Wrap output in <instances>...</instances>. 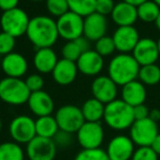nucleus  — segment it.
I'll return each mask as SVG.
<instances>
[{"label":"nucleus","mask_w":160,"mask_h":160,"mask_svg":"<svg viewBox=\"0 0 160 160\" xmlns=\"http://www.w3.org/2000/svg\"><path fill=\"white\" fill-rule=\"evenodd\" d=\"M25 35L36 48L53 47L59 38L56 21L49 16H35L32 18Z\"/></svg>","instance_id":"1"},{"label":"nucleus","mask_w":160,"mask_h":160,"mask_svg":"<svg viewBox=\"0 0 160 160\" xmlns=\"http://www.w3.org/2000/svg\"><path fill=\"white\" fill-rule=\"evenodd\" d=\"M139 64L132 54L118 53L112 57L108 65V76L120 87L138 78Z\"/></svg>","instance_id":"2"},{"label":"nucleus","mask_w":160,"mask_h":160,"mask_svg":"<svg viewBox=\"0 0 160 160\" xmlns=\"http://www.w3.org/2000/svg\"><path fill=\"white\" fill-rule=\"evenodd\" d=\"M103 120L105 124L114 131L129 129L132 124L135 122L134 109L122 99H115L105 104Z\"/></svg>","instance_id":"3"},{"label":"nucleus","mask_w":160,"mask_h":160,"mask_svg":"<svg viewBox=\"0 0 160 160\" xmlns=\"http://www.w3.org/2000/svg\"><path fill=\"white\" fill-rule=\"evenodd\" d=\"M31 91L22 78L6 77L0 80V99L9 105L28 103Z\"/></svg>","instance_id":"4"},{"label":"nucleus","mask_w":160,"mask_h":160,"mask_svg":"<svg viewBox=\"0 0 160 160\" xmlns=\"http://www.w3.org/2000/svg\"><path fill=\"white\" fill-rule=\"evenodd\" d=\"M30 20L29 14L22 8L18 7L2 12L0 17V27L2 32L18 38L27 33Z\"/></svg>","instance_id":"5"},{"label":"nucleus","mask_w":160,"mask_h":160,"mask_svg":"<svg viewBox=\"0 0 160 160\" xmlns=\"http://www.w3.org/2000/svg\"><path fill=\"white\" fill-rule=\"evenodd\" d=\"M159 134L158 123L150 118L135 120V122L129 127V137L138 147L151 146L155 138Z\"/></svg>","instance_id":"6"},{"label":"nucleus","mask_w":160,"mask_h":160,"mask_svg":"<svg viewBox=\"0 0 160 160\" xmlns=\"http://www.w3.org/2000/svg\"><path fill=\"white\" fill-rule=\"evenodd\" d=\"M56 122L60 131L75 134L86 122L81 109L73 104H65L56 111Z\"/></svg>","instance_id":"7"},{"label":"nucleus","mask_w":160,"mask_h":160,"mask_svg":"<svg viewBox=\"0 0 160 160\" xmlns=\"http://www.w3.org/2000/svg\"><path fill=\"white\" fill-rule=\"evenodd\" d=\"M56 24L59 38L67 42L83 36V18L70 10L57 18Z\"/></svg>","instance_id":"8"},{"label":"nucleus","mask_w":160,"mask_h":160,"mask_svg":"<svg viewBox=\"0 0 160 160\" xmlns=\"http://www.w3.org/2000/svg\"><path fill=\"white\" fill-rule=\"evenodd\" d=\"M76 134L82 149L100 148L104 139V129L101 122H85Z\"/></svg>","instance_id":"9"},{"label":"nucleus","mask_w":160,"mask_h":160,"mask_svg":"<svg viewBox=\"0 0 160 160\" xmlns=\"http://www.w3.org/2000/svg\"><path fill=\"white\" fill-rule=\"evenodd\" d=\"M9 133L13 142L29 144L36 136L35 121L29 115L16 116L9 125Z\"/></svg>","instance_id":"10"},{"label":"nucleus","mask_w":160,"mask_h":160,"mask_svg":"<svg viewBox=\"0 0 160 160\" xmlns=\"http://www.w3.org/2000/svg\"><path fill=\"white\" fill-rule=\"evenodd\" d=\"M57 146L51 138L35 136L27 144V156L29 160H54Z\"/></svg>","instance_id":"11"},{"label":"nucleus","mask_w":160,"mask_h":160,"mask_svg":"<svg viewBox=\"0 0 160 160\" xmlns=\"http://www.w3.org/2000/svg\"><path fill=\"white\" fill-rule=\"evenodd\" d=\"M91 93L94 99L108 104L118 99V86L108 75L97 76L91 83Z\"/></svg>","instance_id":"12"},{"label":"nucleus","mask_w":160,"mask_h":160,"mask_svg":"<svg viewBox=\"0 0 160 160\" xmlns=\"http://www.w3.org/2000/svg\"><path fill=\"white\" fill-rule=\"evenodd\" d=\"M132 55L139 66L157 64V60L160 57L157 41L151 38H140L132 52Z\"/></svg>","instance_id":"13"},{"label":"nucleus","mask_w":160,"mask_h":160,"mask_svg":"<svg viewBox=\"0 0 160 160\" xmlns=\"http://www.w3.org/2000/svg\"><path fill=\"white\" fill-rule=\"evenodd\" d=\"M105 151L110 160H131L135 151V144L129 136L116 135L109 142Z\"/></svg>","instance_id":"14"},{"label":"nucleus","mask_w":160,"mask_h":160,"mask_svg":"<svg viewBox=\"0 0 160 160\" xmlns=\"http://www.w3.org/2000/svg\"><path fill=\"white\" fill-rule=\"evenodd\" d=\"M112 38L118 53L132 54L136 44L140 40V36L138 30L134 25H129V27H118L112 35Z\"/></svg>","instance_id":"15"},{"label":"nucleus","mask_w":160,"mask_h":160,"mask_svg":"<svg viewBox=\"0 0 160 160\" xmlns=\"http://www.w3.org/2000/svg\"><path fill=\"white\" fill-rule=\"evenodd\" d=\"M108 28L107 17L96 11L83 18V36L90 42H96L107 35Z\"/></svg>","instance_id":"16"},{"label":"nucleus","mask_w":160,"mask_h":160,"mask_svg":"<svg viewBox=\"0 0 160 160\" xmlns=\"http://www.w3.org/2000/svg\"><path fill=\"white\" fill-rule=\"evenodd\" d=\"M76 64L79 72L90 77H96L104 68V57L94 49H88L80 55Z\"/></svg>","instance_id":"17"},{"label":"nucleus","mask_w":160,"mask_h":160,"mask_svg":"<svg viewBox=\"0 0 160 160\" xmlns=\"http://www.w3.org/2000/svg\"><path fill=\"white\" fill-rule=\"evenodd\" d=\"M1 69L7 77L22 78L29 70L28 59L20 53L12 52L1 59Z\"/></svg>","instance_id":"18"},{"label":"nucleus","mask_w":160,"mask_h":160,"mask_svg":"<svg viewBox=\"0 0 160 160\" xmlns=\"http://www.w3.org/2000/svg\"><path fill=\"white\" fill-rule=\"evenodd\" d=\"M28 105L30 111L38 118L52 115L55 108V103L52 96L44 90L31 92L28 100Z\"/></svg>","instance_id":"19"},{"label":"nucleus","mask_w":160,"mask_h":160,"mask_svg":"<svg viewBox=\"0 0 160 160\" xmlns=\"http://www.w3.org/2000/svg\"><path fill=\"white\" fill-rule=\"evenodd\" d=\"M121 99L131 107L144 104L147 99L146 86L136 79L126 83L121 89Z\"/></svg>","instance_id":"20"},{"label":"nucleus","mask_w":160,"mask_h":160,"mask_svg":"<svg viewBox=\"0 0 160 160\" xmlns=\"http://www.w3.org/2000/svg\"><path fill=\"white\" fill-rule=\"evenodd\" d=\"M111 19L118 27L134 25L138 20L137 7L122 0L120 2L115 3L111 13Z\"/></svg>","instance_id":"21"},{"label":"nucleus","mask_w":160,"mask_h":160,"mask_svg":"<svg viewBox=\"0 0 160 160\" xmlns=\"http://www.w3.org/2000/svg\"><path fill=\"white\" fill-rule=\"evenodd\" d=\"M78 72L79 71H78L76 62L62 58V59H58L52 76L56 83L60 86H68L76 80Z\"/></svg>","instance_id":"22"},{"label":"nucleus","mask_w":160,"mask_h":160,"mask_svg":"<svg viewBox=\"0 0 160 160\" xmlns=\"http://www.w3.org/2000/svg\"><path fill=\"white\" fill-rule=\"evenodd\" d=\"M58 62L56 52L52 47L38 48L33 56V65L38 73H52Z\"/></svg>","instance_id":"23"},{"label":"nucleus","mask_w":160,"mask_h":160,"mask_svg":"<svg viewBox=\"0 0 160 160\" xmlns=\"http://www.w3.org/2000/svg\"><path fill=\"white\" fill-rule=\"evenodd\" d=\"M89 42L90 41L87 40L85 36H81L73 41H68L62 48V58L71 60V62H77L83 52L90 49Z\"/></svg>","instance_id":"24"},{"label":"nucleus","mask_w":160,"mask_h":160,"mask_svg":"<svg viewBox=\"0 0 160 160\" xmlns=\"http://www.w3.org/2000/svg\"><path fill=\"white\" fill-rule=\"evenodd\" d=\"M80 109L86 122H100L101 120H103L105 104L97 99L91 98L85 101Z\"/></svg>","instance_id":"25"},{"label":"nucleus","mask_w":160,"mask_h":160,"mask_svg":"<svg viewBox=\"0 0 160 160\" xmlns=\"http://www.w3.org/2000/svg\"><path fill=\"white\" fill-rule=\"evenodd\" d=\"M35 129H36V136L53 139L54 136L59 131V127H58V124L56 122L55 116L46 115L36 118Z\"/></svg>","instance_id":"26"},{"label":"nucleus","mask_w":160,"mask_h":160,"mask_svg":"<svg viewBox=\"0 0 160 160\" xmlns=\"http://www.w3.org/2000/svg\"><path fill=\"white\" fill-rule=\"evenodd\" d=\"M160 12V7L153 0H147L142 5L137 6L138 20L145 23H155Z\"/></svg>","instance_id":"27"},{"label":"nucleus","mask_w":160,"mask_h":160,"mask_svg":"<svg viewBox=\"0 0 160 160\" xmlns=\"http://www.w3.org/2000/svg\"><path fill=\"white\" fill-rule=\"evenodd\" d=\"M138 80L145 86H156L160 82V67L157 64L140 66Z\"/></svg>","instance_id":"28"},{"label":"nucleus","mask_w":160,"mask_h":160,"mask_svg":"<svg viewBox=\"0 0 160 160\" xmlns=\"http://www.w3.org/2000/svg\"><path fill=\"white\" fill-rule=\"evenodd\" d=\"M0 160H24V151L16 142H5L0 144Z\"/></svg>","instance_id":"29"},{"label":"nucleus","mask_w":160,"mask_h":160,"mask_svg":"<svg viewBox=\"0 0 160 160\" xmlns=\"http://www.w3.org/2000/svg\"><path fill=\"white\" fill-rule=\"evenodd\" d=\"M69 10L79 14L82 18L96 11L97 0H67Z\"/></svg>","instance_id":"30"},{"label":"nucleus","mask_w":160,"mask_h":160,"mask_svg":"<svg viewBox=\"0 0 160 160\" xmlns=\"http://www.w3.org/2000/svg\"><path fill=\"white\" fill-rule=\"evenodd\" d=\"M94 51L100 54L102 57L112 55L116 51L115 44H114L112 36L105 35L103 38H99L98 41H96L94 42Z\"/></svg>","instance_id":"31"},{"label":"nucleus","mask_w":160,"mask_h":160,"mask_svg":"<svg viewBox=\"0 0 160 160\" xmlns=\"http://www.w3.org/2000/svg\"><path fill=\"white\" fill-rule=\"evenodd\" d=\"M46 9L52 17L59 18L69 11L67 0H45Z\"/></svg>","instance_id":"32"},{"label":"nucleus","mask_w":160,"mask_h":160,"mask_svg":"<svg viewBox=\"0 0 160 160\" xmlns=\"http://www.w3.org/2000/svg\"><path fill=\"white\" fill-rule=\"evenodd\" d=\"M75 160H110L108 153L102 148L82 149L77 153Z\"/></svg>","instance_id":"33"},{"label":"nucleus","mask_w":160,"mask_h":160,"mask_svg":"<svg viewBox=\"0 0 160 160\" xmlns=\"http://www.w3.org/2000/svg\"><path fill=\"white\" fill-rule=\"evenodd\" d=\"M16 47V38L6 32H0V55L6 56L12 53Z\"/></svg>","instance_id":"34"},{"label":"nucleus","mask_w":160,"mask_h":160,"mask_svg":"<svg viewBox=\"0 0 160 160\" xmlns=\"http://www.w3.org/2000/svg\"><path fill=\"white\" fill-rule=\"evenodd\" d=\"M158 158L159 156L150 146H144L135 149L131 160H158Z\"/></svg>","instance_id":"35"},{"label":"nucleus","mask_w":160,"mask_h":160,"mask_svg":"<svg viewBox=\"0 0 160 160\" xmlns=\"http://www.w3.org/2000/svg\"><path fill=\"white\" fill-rule=\"evenodd\" d=\"M25 83L31 92L41 91L44 87V78L41 73H32L25 78Z\"/></svg>","instance_id":"36"},{"label":"nucleus","mask_w":160,"mask_h":160,"mask_svg":"<svg viewBox=\"0 0 160 160\" xmlns=\"http://www.w3.org/2000/svg\"><path fill=\"white\" fill-rule=\"evenodd\" d=\"M53 140L56 146H57V148L58 147H60V148H67V147L70 146L73 142L72 134L67 133V132L60 131L59 129V131L57 132V134L54 136Z\"/></svg>","instance_id":"37"},{"label":"nucleus","mask_w":160,"mask_h":160,"mask_svg":"<svg viewBox=\"0 0 160 160\" xmlns=\"http://www.w3.org/2000/svg\"><path fill=\"white\" fill-rule=\"evenodd\" d=\"M115 6L113 0H97L96 2V12L102 16H111L113 8Z\"/></svg>","instance_id":"38"},{"label":"nucleus","mask_w":160,"mask_h":160,"mask_svg":"<svg viewBox=\"0 0 160 160\" xmlns=\"http://www.w3.org/2000/svg\"><path fill=\"white\" fill-rule=\"evenodd\" d=\"M134 116L135 120H142V118H149V111L150 110L146 107L145 104H140L137 107H134Z\"/></svg>","instance_id":"39"},{"label":"nucleus","mask_w":160,"mask_h":160,"mask_svg":"<svg viewBox=\"0 0 160 160\" xmlns=\"http://www.w3.org/2000/svg\"><path fill=\"white\" fill-rule=\"evenodd\" d=\"M20 0H0V10L8 11V10L18 8Z\"/></svg>","instance_id":"40"},{"label":"nucleus","mask_w":160,"mask_h":160,"mask_svg":"<svg viewBox=\"0 0 160 160\" xmlns=\"http://www.w3.org/2000/svg\"><path fill=\"white\" fill-rule=\"evenodd\" d=\"M150 147L155 150V152L157 153L158 156H160V134H158V136L155 138V140L152 142Z\"/></svg>","instance_id":"41"},{"label":"nucleus","mask_w":160,"mask_h":160,"mask_svg":"<svg viewBox=\"0 0 160 160\" xmlns=\"http://www.w3.org/2000/svg\"><path fill=\"white\" fill-rule=\"evenodd\" d=\"M149 118L155 122H159L160 121V110L159 109H152L149 111Z\"/></svg>","instance_id":"42"},{"label":"nucleus","mask_w":160,"mask_h":160,"mask_svg":"<svg viewBox=\"0 0 160 160\" xmlns=\"http://www.w3.org/2000/svg\"><path fill=\"white\" fill-rule=\"evenodd\" d=\"M123 1H126V2L131 3V5H134V6H139L142 5V2H145V1H147V0H123Z\"/></svg>","instance_id":"43"},{"label":"nucleus","mask_w":160,"mask_h":160,"mask_svg":"<svg viewBox=\"0 0 160 160\" xmlns=\"http://www.w3.org/2000/svg\"><path fill=\"white\" fill-rule=\"evenodd\" d=\"M155 24H156V28L160 31V12H159V16H158L157 20L155 21Z\"/></svg>","instance_id":"44"},{"label":"nucleus","mask_w":160,"mask_h":160,"mask_svg":"<svg viewBox=\"0 0 160 160\" xmlns=\"http://www.w3.org/2000/svg\"><path fill=\"white\" fill-rule=\"evenodd\" d=\"M29 1H32V2H41V1H45V0H29Z\"/></svg>","instance_id":"45"},{"label":"nucleus","mask_w":160,"mask_h":160,"mask_svg":"<svg viewBox=\"0 0 160 160\" xmlns=\"http://www.w3.org/2000/svg\"><path fill=\"white\" fill-rule=\"evenodd\" d=\"M157 44H158V48H159V54H160V38H158V41H157Z\"/></svg>","instance_id":"46"},{"label":"nucleus","mask_w":160,"mask_h":160,"mask_svg":"<svg viewBox=\"0 0 160 160\" xmlns=\"http://www.w3.org/2000/svg\"><path fill=\"white\" fill-rule=\"evenodd\" d=\"M1 129H2V121L0 118V132H1Z\"/></svg>","instance_id":"47"},{"label":"nucleus","mask_w":160,"mask_h":160,"mask_svg":"<svg viewBox=\"0 0 160 160\" xmlns=\"http://www.w3.org/2000/svg\"><path fill=\"white\" fill-rule=\"evenodd\" d=\"M153 1H155V2L157 3V5H158V6H159V7H160V0H153Z\"/></svg>","instance_id":"48"}]
</instances>
